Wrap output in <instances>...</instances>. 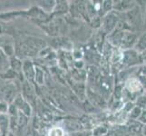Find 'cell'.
<instances>
[{
	"mask_svg": "<svg viewBox=\"0 0 146 136\" xmlns=\"http://www.w3.org/2000/svg\"><path fill=\"white\" fill-rule=\"evenodd\" d=\"M50 136H63V131L59 128H55L50 131Z\"/></svg>",
	"mask_w": 146,
	"mask_h": 136,
	"instance_id": "cell-4",
	"label": "cell"
},
{
	"mask_svg": "<svg viewBox=\"0 0 146 136\" xmlns=\"http://www.w3.org/2000/svg\"><path fill=\"white\" fill-rule=\"evenodd\" d=\"M111 7H112V4H111V2H108V1L105 2V4H104V9L105 10H109V9H111Z\"/></svg>",
	"mask_w": 146,
	"mask_h": 136,
	"instance_id": "cell-6",
	"label": "cell"
},
{
	"mask_svg": "<svg viewBox=\"0 0 146 136\" xmlns=\"http://www.w3.org/2000/svg\"><path fill=\"white\" fill-rule=\"evenodd\" d=\"M138 103L141 105V106H144L145 105V103H146V100H145V98H142V99H140L139 100V102H138Z\"/></svg>",
	"mask_w": 146,
	"mask_h": 136,
	"instance_id": "cell-7",
	"label": "cell"
},
{
	"mask_svg": "<svg viewBox=\"0 0 146 136\" xmlns=\"http://www.w3.org/2000/svg\"><path fill=\"white\" fill-rule=\"evenodd\" d=\"M144 134L146 135V127H144Z\"/></svg>",
	"mask_w": 146,
	"mask_h": 136,
	"instance_id": "cell-8",
	"label": "cell"
},
{
	"mask_svg": "<svg viewBox=\"0 0 146 136\" xmlns=\"http://www.w3.org/2000/svg\"><path fill=\"white\" fill-rule=\"evenodd\" d=\"M140 114H141V109L140 108H134L133 113H131V116H132L133 118H137Z\"/></svg>",
	"mask_w": 146,
	"mask_h": 136,
	"instance_id": "cell-5",
	"label": "cell"
},
{
	"mask_svg": "<svg viewBox=\"0 0 146 136\" xmlns=\"http://www.w3.org/2000/svg\"><path fill=\"white\" fill-rule=\"evenodd\" d=\"M131 83H132V84H130L129 89L132 90L133 92H135V91H137L141 87L140 83L138 81H136V80H132V81H131Z\"/></svg>",
	"mask_w": 146,
	"mask_h": 136,
	"instance_id": "cell-3",
	"label": "cell"
},
{
	"mask_svg": "<svg viewBox=\"0 0 146 136\" xmlns=\"http://www.w3.org/2000/svg\"><path fill=\"white\" fill-rule=\"evenodd\" d=\"M115 24H116V17H115L113 15H110V16H108L106 17V19H105V27L107 28V30H112Z\"/></svg>",
	"mask_w": 146,
	"mask_h": 136,
	"instance_id": "cell-1",
	"label": "cell"
},
{
	"mask_svg": "<svg viewBox=\"0 0 146 136\" xmlns=\"http://www.w3.org/2000/svg\"><path fill=\"white\" fill-rule=\"evenodd\" d=\"M135 40V36L134 34H127V36H125L124 37V34H123V39H122V42L123 44L125 45V46H130L131 44H132Z\"/></svg>",
	"mask_w": 146,
	"mask_h": 136,
	"instance_id": "cell-2",
	"label": "cell"
}]
</instances>
